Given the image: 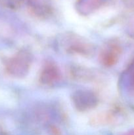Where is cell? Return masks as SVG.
I'll use <instances>...</instances> for the list:
<instances>
[{"label": "cell", "mask_w": 134, "mask_h": 135, "mask_svg": "<svg viewBox=\"0 0 134 135\" xmlns=\"http://www.w3.org/2000/svg\"><path fill=\"white\" fill-rule=\"evenodd\" d=\"M72 100L75 106L80 111H85L95 107L97 98L93 93L87 91H77L74 94Z\"/></svg>", "instance_id": "obj_2"}, {"label": "cell", "mask_w": 134, "mask_h": 135, "mask_svg": "<svg viewBox=\"0 0 134 135\" xmlns=\"http://www.w3.org/2000/svg\"><path fill=\"white\" fill-rule=\"evenodd\" d=\"M126 135H134V129L133 130H131L130 131H129L128 133H126Z\"/></svg>", "instance_id": "obj_8"}, {"label": "cell", "mask_w": 134, "mask_h": 135, "mask_svg": "<svg viewBox=\"0 0 134 135\" xmlns=\"http://www.w3.org/2000/svg\"><path fill=\"white\" fill-rule=\"evenodd\" d=\"M109 0H78L76 8L81 14H89L105 5Z\"/></svg>", "instance_id": "obj_3"}, {"label": "cell", "mask_w": 134, "mask_h": 135, "mask_svg": "<svg viewBox=\"0 0 134 135\" xmlns=\"http://www.w3.org/2000/svg\"><path fill=\"white\" fill-rule=\"evenodd\" d=\"M31 60L26 53L20 52L6 62V70L10 75L21 77L26 75L30 68Z\"/></svg>", "instance_id": "obj_1"}, {"label": "cell", "mask_w": 134, "mask_h": 135, "mask_svg": "<svg viewBox=\"0 0 134 135\" xmlns=\"http://www.w3.org/2000/svg\"><path fill=\"white\" fill-rule=\"evenodd\" d=\"M60 71L53 64L48 65L44 68L40 75V81L43 84L51 85L60 79Z\"/></svg>", "instance_id": "obj_4"}, {"label": "cell", "mask_w": 134, "mask_h": 135, "mask_svg": "<svg viewBox=\"0 0 134 135\" xmlns=\"http://www.w3.org/2000/svg\"><path fill=\"white\" fill-rule=\"evenodd\" d=\"M51 131H52V133H53V134L60 135V131H57V129H56V128L51 129Z\"/></svg>", "instance_id": "obj_7"}, {"label": "cell", "mask_w": 134, "mask_h": 135, "mask_svg": "<svg viewBox=\"0 0 134 135\" xmlns=\"http://www.w3.org/2000/svg\"><path fill=\"white\" fill-rule=\"evenodd\" d=\"M130 81H131V85L134 88V62L132 63L131 66L130 67Z\"/></svg>", "instance_id": "obj_6"}, {"label": "cell", "mask_w": 134, "mask_h": 135, "mask_svg": "<svg viewBox=\"0 0 134 135\" xmlns=\"http://www.w3.org/2000/svg\"><path fill=\"white\" fill-rule=\"evenodd\" d=\"M119 53V47L116 46H112L101 54V61L106 65H112L118 61Z\"/></svg>", "instance_id": "obj_5"}]
</instances>
